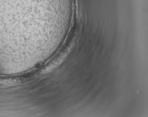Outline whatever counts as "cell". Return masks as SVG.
I'll use <instances>...</instances> for the list:
<instances>
[{
	"mask_svg": "<svg viewBox=\"0 0 148 117\" xmlns=\"http://www.w3.org/2000/svg\"><path fill=\"white\" fill-rule=\"evenodd\" d=\"M74 4V0H0V15L10 21L19 44L12 21L25 44H34L42 40L45 23L66 19L73 13Z\"/></svg>",
	"mask_w": 148,
	"mask_h": 117,
	"instance_id": "6da1fadb",
	"label": "cell"
}]
</instances>
